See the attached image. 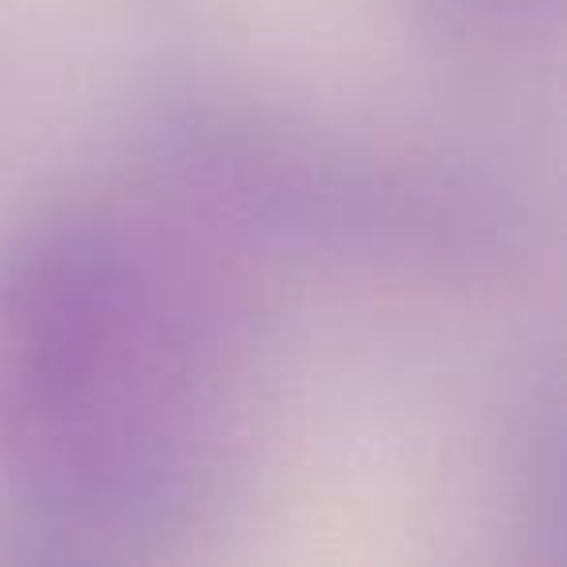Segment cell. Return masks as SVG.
<instances>
[{"label": "cell", "mask_w": 567, "mask_h": 567, "mask_svg": "<svg viewBox=\"0 0 567 567\" xmlns=\"http://www.w3.org/2000/svg\"><path fill=\"white\" fill-rule=\"evenodd\" d=\"M144 252L55 221L0 265V474L32 517L102 533L159 509L187 432V339Z\"/></svg>", "instance_id": "obj_1"}, {"label": "cell", "mask_w": 567, "mask_h": 567, "mask_svg": "<svg viewBox=\"0 0 567 567\" xmlns=\"http://www.w3.org/2000/svg\"><path fill=\"white\" fill-rule=\"evenodd\" d=\"M551 0H424L435 32L455 43L502 40L517 24H533L536 12Z\"/></svg>", "instance_id": "obj_2"}]
</instances>
